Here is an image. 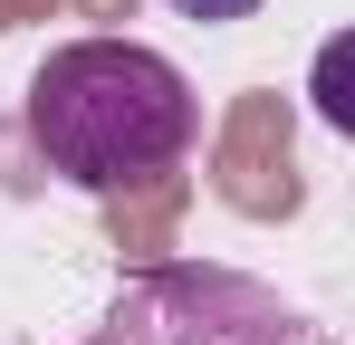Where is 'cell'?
Here are the masks:
<instances>
[{
  "label": "cell",
  "mask_w": 355,
  "mask_h": 345,
  "mask_svg": "<svg viewBox=\"0 0 355 345\" xmlns=\"http://www.w3.org/2000/svg\"><path fill=\"white\" fill-rule=\"evenodd\" d=\"M29 144L39 163L77 182V192H125V182H154L202 144V96L164 48H135V39H67L49 48V67L29 77Z\"/></svg>",
  "instance_id": "6da1fadb"
},
{
  "label": "cell",
  "mask_w": 355,
  "mask_h": 345,
  "mask_svg": "<svg viewBox=\"0 0 355 345\" xmlns=\"http://www.w3.org/2000/svg\"><path fill=\"white\" fill-rule=\"evenodd\" d=\"M87 345H327V326L307 307H288L279 288L240 278V269L182 259V269L125 278L116 307H106V326Z\"/></svg>",
  "instance_id": "7a4b0ae2"
},
{
  "label": "cell",
  "mask_w": 355,
  "mask_h": 345,
  "mask_svg": "<svg viewBox=\"0 0 355 345\" xmlns=\"http://www.w3.org/2000/svg\"><path fill=\"white\" fill-rule=\"evenodd\" d=\"M182 19H211V29H221V19H250V10H259V0H173Z\"/></svg>",
  "instance_id": "3957f363"
}]
</instances>
